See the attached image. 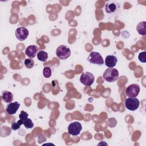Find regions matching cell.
Wrapping results in <instances>:
<instances>
[{
  "label": "cell",
  "instance_id": "cell-21",
  "mask_svg": "<svg viewBox=\"0 0 146 146\" xmlns=\"http://www.w3.org/2000/svg\"><path fill=\"white\" fill-rule=\"evenodd\" d=\"M21 124H19L17 121V122H13L11 124V128L12 130L16 131L17 129H19L21 128Z\"/></svg>",
  "mask_w": 146,
  "mask_h": 146
},
{
  "label": "cell",
  "instance_id": "cell-18",
  "mask_svg": "<svg viewBox=\"0 0 146 146\" xmlns=\"http://www.w3.org/2000/svg\"><path fill=\"white\" fill-rule=\"evenodd\" d=\"M43 74L44 78H48L51 76V69L49 67H45L43 70Z\"/></svg>",
  "mask_w": 146,
  "mask_h": 146
},
{
  "label": "cell",
  "instance_id": "cell-15",
  "mask_svg": "<svg viewBox=\"0 0 146 146\" xmlns=\"http://www.w3.org/2000/svg\"><path fill=\"white\" fill-rule=\"evenodd\" d=\"M38 59L41 62H46L48 58L47 52L44 51H40L37 53Z\"/></svg>",
  "mask_w": 146,
  "mask_h": 146
},
{
  "label": "cell",
  "instance_id": "cell-17",
  "mask_svg": "<svg viewBox=\"0 0 146 146\" xmlns=\"http://www.w3.org/2000/svg\"><path fill=\"white\" fill-rule=\"evenodd\" d=\"M23 124L25 125V127L26 128H32L34 127V123H33L32 120L29 119V118H27L26 119H25L23 121Z\"/></svg>",
  "mask_w": 146,
  "mask_h": 146
},
{
  "label": "cell",
  "instance_id": "cell-20",
  "mask_svg": "<svg viewBox=\"0 0 146 146\" xmlns=\"http://www.w3.org/2000/svg\"><path fill=\"white\" fill-rule=\"evenodd\" d=\"M28 116H29V114H28L26 112H25V111H21L20 114L19 115V120H21L22 121V123H23V121L25 119H26L27 118H28Z\"/></svg>",
  "mask_w": 146,
  "mask_h": 146
},
{
  "label": "cell",
  "instance_id": "cell-4",
  "mask_svg": "<svg viewBox=\"0 0 146 146\" xmlns=\"http://www.w3.org/2000/svg\"><path fill=\"white\" fill-rule=\"evenodd\" d=\"M95 80L94 75L90 72H83L80 77V82L85 86H91Z\"/></svg>",
  "mask_w": 146,
  "mask_h": 146
},
{
  "label": "cell",
  "instance_id": "cell-14",
  "mask_svg": "<svg viewBox=\"0 0 146 146\" xmlns=\"http://www.w3.org/2000/svg\"><path fill=\"white\" fill-rule=\"evenodd\" d=\"M105 9L107 13H113L116 10L117 6L113 2H109L106 4Z\"/></svg>",
  "mask_w": 146,
  "mask_h": 146
},
{
  "label": "cell",
  "instance_id": "cell-10",
  "mask_svg": "<svg viewBox=\"0 0 146 146\" xmlns=\"http://www.w3.org/2000/svg\"><path fill=\"white\" fill-rule=\"evenodd\" d=\"M39 48L36 45H30L25 49V54L29 58H34L38 52Z\"/></svg>",
  "mask_w": 146,
  "mask_h": 146
},
{
  "label": "cell",
  "instance_id": "cell-13",
  "mask_svg": "<svg viewBox=\"0 0 146 146\" xmlns=\"http://www.w3.org/2000/svg\"><path fill=\"white\" fill-rule=\"evenodd\" d=\"M146 22L142 21L139 22L136 26V30L140 35H146Z\"/></svg>",
  "mask_w": 146,
  "mask_h": 146
},
{
  "label": "cell",
  "instance_id": "cell-11",
  "mask_svg": "<svg viewBox=\"0 0 146 146\" xmlns=\"http://www.w3.org/2000/svg\"><path fill=\"white\" fill-rule=\"evenodd\" d=\"M117 62V58L114 55H108L105 59V64L108 68H113Z\"/></svg>",
  "mask_w": 146,
  "mask_h": 146
},
{
  "label": "cell",
  "instance_id": "cell-8",
  "mask_svg": "<svg viewBox=\"0 0 146 146\" xmlns=\"http://www.w3.org/2000/svg\"><path fill=\"white\" fill-rule=\"evenodd\" d=\"M29 30L24 27H19L17 28L15 32V35L17 39L20 41L25 40L29 36Z\"/></svg>",
  "mask_w": 146,
  "mask_h": 146
},
{
  "label": "cell",
  "instance_id": "cell-5",
  "mask_svg": "<svg viewBox=\"0 0 146 146\" xmlns=\"http://www.w3.org/2000/svg\"><path fill=\"white\" fill-rule=\"evenodd\" d=\"M140 105V102L136 98H128L125 101V106L129 111H134L136 110Z\"/></svg>",
  "mask_w": 146,
  "mask_h": 146
},
{
  "label": "cell",
  "instance_id": "cell-2",
  "mask_svg": "<svg viewBox=\"0 0 146 146\" xmlns=\"http://www.w3.org/2000/svg\"><path fill=\"white\" fill-rule=\"evenodd\" d=\"M56 56L62 60H64L69 58L71 55V50L69 47L65 45L59 46L56 50Z\"/></svg>",
  "mask_w": 146,
  "mask_h": 146
},
{
  "label": "cell",
  "instance_id": "cell-9",
  "mask_svg": "<svg viewBox=\"0 0 146 146\" xmlns=\"http://www.w3.org/2000/svg\"><path fill=\"white\" fill-rule=\"evenodd\" d=\"M20 107V104L18 102L9 103L6 107V112L9 115L15 114Z\"/></svg>",
  "mask_w": 146,
  "mask_h": 146
},
{
  "label": "cell",
  "instance_id": "cell-19",
  "mask_svg": "<svg viewBox=\"0 0 146 146\" xmlns=\"http://www.w3.org/2000/svg\"><path fill=\"white\" fill-rule=\"evenodd\" d=\"M139 60L142 63L146 62V52L145 51H143L139 54L138 56Z\"/></svg>",
  "mask_w": 146,
  "mask_h": 146
},
{
  "label": "cell",
  "instance_id": "cell-3",
  "mask_svg": "<svg viewBox=\"0 0 146 146\" xmlns=\"http://www.w3.org/2000/svg\"><path fill=\"white\" fill-rule=\"evenodd\" d=\"M87 60L90 63L98 65H102L104 64V60L100 53L96 51H92L90 53Z\"/></svg>",
  "mask_w": 146,
  "mask_h": 146
},
{
  "label": "cell",
  "instance_id": "cell-12",
  "mask_svg": "<svg viewBox=\"0 0 146 146\" xmlns=\"http://www.w3.org/2000/svg\"><path fill=\"white\" fill-rule=\"evenodd\" d=\"M2 99L5 103H11L13 100V94L9 91H3L2 93Z\"/></svg>",
  "mask_w": 146,
  "mask_h": 146
},
{
  "label": "cell",
  "instance_id": "cell-7",
  "mask_svg": "<svg viewBox=\"0 0 146 146\" xmlns=\"http://www.w3.org/2000/svg\"><path fill=\"white\" fill-rule=\"evenodd\" d=\"M82 129L81 124L78 121H74L71 123L68 127V132L70 135L77 136L80 133Z\"/></svg>",
  "mask_w": 146,
  "mask_h": 146
},
{
  "label": "cell",
  "instance_id": "cell-1",
  "mask_svg": "<svg viewBox=\"0 0 146 146\" xmlns=\"http://www.w3.org/2000/svg\"><path fill=\"white\" fill-rule=\"evenodd\" d=\"M119 71L113 68H109L106 69L103 73L104 79L108 82H113L119 78Z\"/></svg>",
  "mask_w": 146,
  "mask_h": 146
},
{
  "label": "cell",
  "instance_id": "cell-16",
  "mask_svg": "<svg viewBox=\"0 0 146 146\" xmlns=\"http://www.w3.org/2000/svg\"><path fill=\"white\" fill-rule=\"evenodd\" d=\"M24 64L26 68H31L34 66V61L33 59H30V58L26 59L24 61Z\"/></svg>",
  "mask_w": 146,
  "mask_h": 146
},
{
  "label": "cell",
  "instance_id": "cell-6",
  "mask_svg": "<svg viewBox=\"0 0 146 146\" xmlns=\"http://www.w3.org/2000/svg\"><path fill=\"white\" fill-rule=\"evenodd\" d=\"M140 88L137 84H131L125 90V94L129 98H136L139 94Z\"/></svg>",
  "mask_w": 146,
  "mask_h": 146
}]
</instances>
